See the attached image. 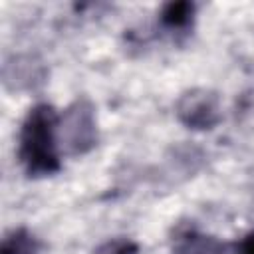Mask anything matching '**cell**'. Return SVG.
I'll return each instance as SVG.
<instances>
[{
  "instance_id": "obj_1",
  "label": "cell",
  "mask_w": 254,
  "mask_h": 254,
  "mask_svg": "<svg viewBox=\"0 0 254 254\" xmlns=\"http://www.w3.org/2000/svg\"><path fill=\"white\" fill-rule=\"evenodd\" d=\"M58 111L50 103H36L26 113L20 137L18 159L30 179L52 177L62 169L60 137H58Z\"/></svg>"
},
{
  "instance_id": "obj_2",
  "label": "cell",
  "mask_w": 254,
  "mask_h": 254,
  "mask_svg": "<svg viewBox=\"0 0 254 254\" xmlns=\"http://www.w3.org/2000/svg\"><path fill=\"white\" fill-rule=\"evenodd\" d=\"M60 145L69 157L87 155L99 141L95 105L87 97L71 101L58 119Z\"/></svg>"
},
{
  "instance_id": "obj_3",
  "label": "cell",
  "mask_w": 254,
  "mask_h": 254,
  "mask_svg": "<svg viewBox=\"0 0 254 254\" xmlns=\"http://www.w3.org/2000/svg\"><path fill=\"white\" fill-rule=\"evenodd\" d=\"M177 119L192 131H210L222 119L220 95L214 89L192 87L179 95L175 105Z\"/></svg>"
},
{
  "instance_id": "obj_4",
  "label": "cell",
  "mask_w": 254,
  "mask_h": 254,
  "mask_svg": "<svg viewBox=\"0 0 254 254\" xmlns=\"http://www.w3.org/2000/svg\"><path fill=\"white\" fill-rule=\"evenodd\" d=\"M171 254H232L230 244L204 232L192 220L177 222L171 230Z\"/></svg>"
},
{
  "instance_id": "obj_5",
  "label": "cell",
  "mask_w": 254,
  "mask_h": 254,
  "mask_svg": "<svg viewBox=\"0 0 254 254\" xmlns=\"http://www.w3.org/2000/svg\"><path fill=\"white\" fill-rule=\"evenodd\" d=\"M44 77H46L44 64L34 56H24V54L12 56L10 60L4 62V67H2L4 85L12 91L34 89L44 81Z\"/></svg>"
},
{
  "instance_id": "obj_6",
  "label": "cell",
  "mask_w": 254,
  "mask_h": 254,
  "mask_svg": "<svg viewBox=\"0 0 254 254\" xmlns=\"http://www.w3.org/2000/svg\"><path fill=\"white\" fill-rule=\"evenodd\" d=\"M194 14H196V6L189 0H173L167 2L161 12H159V24L163 30H167L173 36H181V34H189V30L192 28L194 22Z\"/></svg>"
},
{
  "instance_id": "obj_7",
  "label": "cell",
  "mask_w": 254,
  "mask_h": 254,
  "mask_svg": "<svg viewBox=\"0 0 254 254\" xmlns=\"http://www.w3.org/2000/svg\"><path fill=\"white\" fill-rule=\"evenodd\" d=\"M42 248L40 238L26 226L12 228L0 242V254H38Z\"/></svg>"
},
{
  "instance_id": "obj_8",
  "label": "cell",
  "mask_w": 254,
  "mask_h": 254,
  "mask_svg": "<svg viewBox=\"0 0 254 254\" xmlns=\"http://www.w3.org/2000/svg\"><path fill=\"white\" fill-rule=\"evenodd\" d=\"M93 254H139V244L131 238L117 236V238H109L103 244H99Z\"/></svg>"
},
{
  "instance_id": "obj_9",
  "label": "cell",
  "mask_w": 254,
  "mask_h": 254,
  "mask_svg": "<svg viewBox=\"0 0 254 254\" xmlns=\"http://www.w3.org/2000/svg\"><path fill=\"white\" fill-rule=\"evenodd\" d=\"M232 254H254V230H250L234 248Z\"/></svg>"
}]
</instances>
